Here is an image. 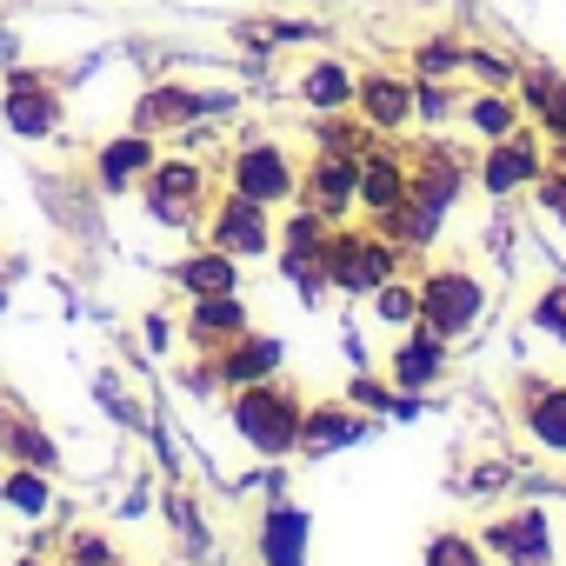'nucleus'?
I'll use <instances>...</instances> for the list:
<instances>
[{"label":"nucleus","instance_id":"nucleus-1","mask_svg":"<svg viewBox=\"0 0 566 566\" xmlns=\"http://www.w3.org/2000/svg\"><path fill=\"white\" fill-rule=\"evenodd\" d=\"M233 420H240V433L260 447V453H287L294 440H301V407L280 394V387H247L240 394V407H233Z\"/></svg>","mask_w":566,"mask_h":566},{"label":"nucleus","instance_id":"nucleus-2","mask_svg":"<svg viewBox=\"0 0 566 566\" xmlns=\"http://www.w3.org/2000/svg\"><path fill=\"white\" fill-rule=\"evenodd\" d=\"M420 321L433 334H467L480 321V287L467 273H427V287H420Z\"/></svg>","mask_w":566,"mask_h":566},{"label":"nucleus","instance_id":"nucleus-3","mask_svg":"<svg viewBox=\"0 0 566 566\" xmlns=\"http://www.w3.org/2000/svg\"><path fill=\"white\" fill-rule=\"evenodd\" d=\"M327 280L347 294H374L380 280H394V253L374 247V240H334L327 247Z\"/></svg>","mask_w":566,"mask_h":566},{"label":"nucleus","instance_id":"nucleus-4","mask_svg":"<svg viewBox=\"0 0 566 566\" xmlns=\"http://www.w3.org/2000/svg\"><path fill=\"white\" fill-rule=\"evenodd\" d=\"M233 193L253 200V207L287 200V193H294V174H287V160H280V147H247V154L233 160Z\"/></svg>","mask_w":566,"mask_h":566},{"label":"nucleus","instance_id":"nucleus-5","mask_svg":"<svg viewBox=\"0 0 566 566\" xmlns=\"http://www.w3.org/2000/svg\"><path fill=\"white\" fill-rule=\"evenodd\" d=\"M526 180H539V147L526 134H500L486 154V193H513Z\"/></svg>","mask_w":566,"mask_h":566},{"label":"nucleus","instance_id":"nucleus-6","mask_svg":"<svg viewBox=\"0 0 566 566\" xmlns=\"http://www.w3.org/2000/svg\"><path fill=\"white\" fill-rule=\"evenodd\" d=\"M213 247H227V253H266V207H253V200H227L220 207V220H213Z\"/></svg>","mask_w":566,"mask_h":566},{"label":"nucleus","instance_id":"nucleus-7","mask_svg":"<svg viewBox=\"0 0 566 566\" xmlns=\"http://www.w3.org/2000/svg\"><path fill=\"white\" fill-rule=\"evenodd\" d=\"M354 187H360V167H354L347 154H327V160L314 167V180H307V207H314V213H340V207L354 200Z\"/></svg>","mask_w":566,"mask_h":566},{"label":"nucleus","instance_id":"nucleus-8","mask_svg":"<svg viewBox=\"0 0 566 566\" xmlns=\"http://www.w3.org/2000/svg\"><path fill=\"white\" fill-rule=\"evenodd\" d=\"M493 546L513 559V566H546L553 539H546V520L539 513H513L506 526H493Z\"/></svg>","mask_w":566,"mask_h":566},{"label":"nucleus","instance_id":"nucleus-9","mask_svg":"<svg viewBox=\"0 0 566 566\" xmlns=\"http://www.w3.org/2000/svg\"><path fill=\"white\" fill-rule=\"evenodd\" d=\"M8 120H14V134H54L61 107H54V94H48L41 81H14V94H8Z\"/></svg>","mask_w":566,"mask_h":566},{"label":"nucleus","instance_id":"nucleus-10","mask_svg":"<svg viewBox=\"0 0 566 566\" xmlns=\"http://www.w3.org/2000/svg\"><path fill=\"white\" fill-rule=\"evenodd\" d=\"M260 539H266V566H301V546H307V513H294V506H273Z\"/></svg>","mask_w":566,"mask_h":566},{"label":"nucleus","instance_id":"nucleus-11","mask_svg":"<svg viewBox=\"0 0 566 566\" xmlns=\"http://www.w3.org/2000/svg\"><path fill=\"white\" fill-rule=\"evenodd\" d=\"M360 107H367V120H380V127H400V120L413 114V94H407L400 81L374 74V81H360Z\"/></svg>","mask_w":566,"mask_h":566},{"label":"nucleus","instance_id":"nucleus-12","mask_svg":"<svg viewBox=\"0 0 566 566\" xmlns=\"http://www.w3.org/2000/svg\"><path fill=\"white\" fill-rule=\"evenodd\" d=\"M354 193H360L374 213H394V207H407V180H400V167H394V160H367Z\"/></svg>","mask_w":566,"mask_h":566},{"label":"nucleus","instance_id":"nucleus-13","mask_svg":"<svg viewBox=\"0 0 566 566\" xmlns=\"http://www.w3.org/2000/svg\"><path fill=\"white\" fill-rule=\"evenodd\" d=\"M440 360H447V354H440V334L427 327L420 340H407V347H400V360H394V374H400V387H407V394H420V387H427V380L440 374Z\"/></svg>","mask_w":566,"mask_h":566},{"label":"nucleus","instance_id":"nucleus-14","mask_svg":"<svg viewBox=\"0 0 566 566\" xmlns=\"http://www.w3.org/2000/svg\"><path fill=\"white\" fill-rule=\"evenodd\" d=\"M200 193V174L193 167H160L154 174V213L160 220H187V200Z\"/></svg>","mask_w":566,"mask_h":566},{"label":"nucleus","instance_id":"nucleus-15","mask_svg":"<svg viewBox=\"0 0 566 566\" xmlns=\"http://www.w3.org/2000/svg\"><path fill=\"white\" fill-rule=\"evenodd\" d=\"M526 427H533L546 447H559V453H566V387H539V394H533V407H526Z\"/></svg>","mask_w":566,"mask_h":566},{"label":"nucleus","instance_id":"nucleus-16","mask_svg":"<svg viewBox=\"0 0 566 566\" xmlns=\"http://www.w3.org/2000/svg\"><path fill=\"white\" fill-rule=\"evenodd\" d=\"M280 367V340H240V354L220 367L227 380H240V387H253V380H266Z\"/></svg>","mask_w":566,"mask_h":566},{"label":"nucleus","instance_id":"nucleus-17","mask_svg":"<svg viewBox=\"0 0 566 566\" xmlns=\"http://www.w3.org/2000/svg\"><path fill=\"white\" fill-rule=\"evenodd\" d=\"M180 280H187L193 294H233V260L227 253H200V260L180 266Z\"/></svg>","mask_w":566,"mask_h":566},{"label":"nucleus","instance_id":"nucleus-18","mask_svg":"<svg viewBox=\"0 0 566 566\" xmlns=\"http://www.w3.org/2000/svg\"><path fill=\"white\" fill-rule=\"evenodd\" d=\"M147 160H154V147H147V140H114V147L101 154V174H107V187H120V180H134Z\"/></svg>","mask_w":566,"mask_h":566},{"label":"nucleus","instance_id":"nucleus-19","mask_svg":"<svg viewBox=\"0 0 566 566\" xmlns=\"http://www.w3.org/2000/svg\"><path fill=\"white\" fill-rule=\"evenodd\" d=\"M360 427L354 420H340V413H314V420H301V447L307 453H327V447H347Z\"/></svg>","mask_w":566,"mask_h":566},{"label":"nucleus","instance_id":"nucleus-20","mask_svg":"<svg viewBox=\"0 0 566 566\" xmlns=\"http://www.w3.org/2000/svg\"><path fill=\"white\" fill-rule=\"evenodd\" d=\"M354 94V81H347V67H334V61H321L314 74H307V101L314 107H340Z\"/></svg>","mask_w":566,"mask_h":566},{"label":"nucleus","instance_id":"nucleus-21","mask_svg":"<svg viewBox=\"0 0 566 566\" xmlns=\"http://www.w3.org/2000/svg\"><path fill=\"white\" fill-rule=\"evenodd\" d=\"M193 327H200V334H233V327H240V301H233V294H200Z\"/></svg>","mask_w":566,"mask_h":566},{"label":"nucleus","instance_id":"nucleus-22","mask_svg":"<svg viewBox=\"0 0 566 566\" xmlns=\"http://www.w3.org/2000/svg\"><path fill=\"white\" fill-rule=\"evenodd\" d=\"M473 127H480V134H493V140H500V134H513V101L480 94V101H473Z\"/></svg>","mask_w":566,"mask_h":566},{"label":"nucleus","instance_id":"nucleus-23","mask_svg":"<svg viewBox=\"0 0 566 566\" xmlns=\"http://www.w3.org/2000/svg\"><path fill=\"white\" fill-rule=\"evenodd\" d=\"M0 500L21 506V513H41V506H48V486H41L34 473H14V480H0Z\"/></svg>","mask_w":566,"mask_h":566},{"label":"nucleus","instance_id":"nucleus-24","mask_svg":"<svg viewBox=\"0 0 566 566\" xmlns=\"http://www.w3.org/2000/svg\"><path fill=\"white\" fill-rule=\"evenodd\" d=\"M420 314V294L413 287H394V280H380V321H413Z\"/></svg>","mask_w":566,"mask_h":566},{"label":"nucleus","instance_id":"nucleus-25","mask_svg":"<svg viewBox=\"0 0 566 566\" xmlns=\"http://www.w3.org/2000/svg\"><path fill=\"white\" fill-rule=\"evenodd\" d=\"M8 447H14L28 467H54V447H48L41 433H28V427H8Z\"/></svg>","mask_w":566,"mask_h":566},{"label":"nucleus","instance_id":"nucleus-26","mask_svg":"<svg viewBox=\"0 0 566 566\" xmlns=\"http://www.w3.org/2000/svg\"><path fill=\"white\" fill-rule=\"evenodd\" d=\"M533 327H546V334H559V340H566V287H553V294L533 307Z\"/></svg>","mask_w":566,"mask_h":566},{"label":"nucleus","instance_id":"nucleus-27","mask_svg":"<svg viewBox=\"0 0 566 566\" xmlns=\"http://www.w3.org/2000/svg\"><path fill=\"white\" fill-rule=\"evenodd\" d=\"M427 566H480V553L467 539H433L427 546Z\"/></svg>","mask_w":566,"mask_h":566},{"label":"nucleus","instance_id":"nucleus-28","mask_svg":"<svg viewBox=\"0 0 566 566\" xmlns=\"http://www.w3.org/2000/svg\"><path fill=\"white\" fill-rule=\"evenodd\" d=\"M321 220H327V213H301V220L287 227V247H314V240H321Z\"/></svg>","mask_w":566,"mask_h":566},{"label":"nucleus","instance_id":"nucleus-29","mask_svg":"<svg viewBox=\"0 0 566 566\" xmlns=\"http://www.w3.org/2000/svg\"><path fill=\"white\" fill-rule=\"evenodd\" d=\"M74 566H114L107 539H74Z\"/></svg>","mask_w":566,"mask_h":566},{"label":"nucleus","instance_id":"nucleus-30","mask_svg":"<svg viewBox=\"0 0 566 566\" xmlns=\"http://www.w3.org/2000/svg\"><path fill=\"white\" fill-rule=\"evenodd\" d=\"M420 67H427V74H440V67H453V48H447V41H433V48H420Z\"/></svg>","mask_w":566,"mask_h":566},{"label":"nucleus","instance_id":"nucleus-31","mask_svg":"<svg viewBox=\"0 0 566 566\" xmlns=\"http://www.w3.org/2000/svg\"><path fill=\"white\" fill-rule=\"evenodd\" d=\"M413 107H420L427 120H440V114H447V94H440V87H420V94H413Z\"/></svg>","mask_w":566,"mask_h":566},{"label":"nucleus","instance_id":"nucleus-32","mask_svg":"<svg viewBox=\"0 0 566 566\" xmlns=\"http://www.w3.org/2000/svg\"><path fill=\"white\" fill-rule=\"evenodd\" d=\"M539 200H546V207H553V213H559V220H566V174H553V180H546V187H539Z\"/></svg>","mask_w":566,"mask_h":566},{"label":"nucleus","instance_id":"nucleus-33","mask_svg":"<svg viewBox=\"0 0 566 566\" xmlns=\"http://www.w3.org/2000/svg\"><path fill=\"white\" fill-rule=\"evenodd\" d=\"M553 160H559V174H566V140H559V154H553Z\"/></svg>","mask_w":566,"mask_h":566},{"label":"nucleus","instance_id":"nucleus-34","mask_svg":"<svg viewBox=\"0 0 566 566\" xmlns=\"http://www.w3.org/2000/svg\"><path fill=\"white\" fill-rule=\"evenodd\" d=\"M28 566H41V559H28Z\"/></svg>","mask_w":566,"mask_h":566}]
</instances>
